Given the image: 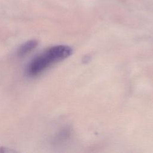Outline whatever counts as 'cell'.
Listing matches in <instances>:
<instances>
[{"mask_svg": "<svg viewBox=\"0 0 153 153\" xmlns=\"http://www.w3.org/2000/svg\"><path fill=\"white\" fill-rule=\"evenodd\" d=\"M72 52L71 48L65 45L48 48L30 61L27 67L26 72L30 76L39 75L51 65L69 57Z\"/></svg>", "mask_w": 153, "mask_h": 153, "instance_id": "cell-1", "label": "cell"}, {"mask_svg": "<svg viewBox=\"0 0 153 153\" xmlns=\"http://www.w3.org/2000/svg\"><path fill=\"white\" fill-rule=\"evenodd\" d=\"M38 45V41L35 39L27 41L22 44L17 50V55L19 56H23L29 53Z\"/></svg>", "mask_w": 153, "mask_h": 153, "instance_id": "cell-2", "label": "cell"}, {"mask_svg": "<svg viewBox=\"0 0 153 153\" xmlns=\"http://www.w3.org/2000/svg\"><path fill=\"white\" fill-rule=\"evenodd\" d=\"M15 152V151L12 150V149H10L7 148L5 147H0V152L2 153H9V152Z\"/></svg>", "mask_w": 153, "mask_h": 153, "instance_id": "cell-3", "label": "cell"}]
</instances>
